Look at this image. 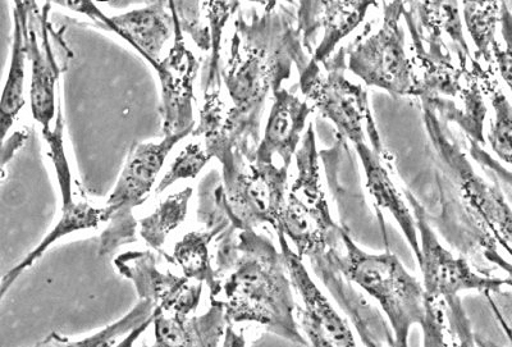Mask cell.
I'll return each mask as SVG.
<instances>
[{
    "label": "cell",
    "mask_w": 512,
    "mask_h": 347,
    "mask_svg": "<svg viewBox=\"0 0 512 347\" xmlns=\"http://www.w3.org/2000/svg\"><path fill=\"white\" fill-rule=\"evenodd\" d=\"M239 231V230H237ZM228 228L217 251V289L210 301L221 305L230 326L255 323L297 345L309 346L296 321L297 305L283 253L255 231Z\"/></svg>",
    "instance_id": "6da1fadb"
},
{
    "label": "cell",
    "mask_w": 512,
    "mask_h": 347,
    "mask_svg": "<svg viewBox=\"0 0 512 347\" xmlns=\"http://www.w3.org/2000/svg\"><path fill=\"white\" fill-rule=\"evenodd\" d=\"M297 178L287 196L277 234L286 236L301 259L308 257L323 280L340 275L333 259L340 253L344 228L331 216L320 182L317 143L309 125L296 153Z\"/></svg>",
    "instance_id": "7a4b0ae2"
},
{
    "label": "cell",
    "mask_w": 512,
    "mask_h": 347,
    "mask_svg": "<svg viewBox=\"0 0 512 347\" xmlns=\"http://www.w3.org/2000/svg\"><path fill=\"white\" fill-rule=\"evenodd\" d=\"M271 16L265 15L251 30L237 31L233 38L232 56L224 72L228 94L239 117L256 122L269 90L280 88L291 63L283 58H306L301 49L299 31L291 29L278 35L271 30Z\"/></svg>",
    "instance_id": "3957f363"
},
{
    "label": "cell",
    "mask_w": 512,
    "mask_h": 347,
    "mask_svg": "<svg viewBox=\"0 0 512 347\" xmlns=\"http://www.w3.org/2000/svg\"><path fill=\"white\" fill-rule=\"evenodd\" d=\"M344 254L338 253L333 267L347 281L367 292L387 315L393 331V347H409L410 331L422 324L427 313L422 283L411 276L395 254H368L342 234Z\"/></svg>",
    "instance_id": "277c9868"
},
{
    "label": "cell",
    "mask_w": 512,
    "mask_h": 347,
    "mask_svg": "<svg viewBox=\"0 0 512 347\" xmlns=\"http://www.w3.org/2000/svg\"><path fill=\"white\" fill-rule=\"evenodd\" d=\"M411 35V62L414 67V97L431 109L440 121L455 122L479 145L484 144L487 107L479 73L482 66H455L451 54H433L425 49L414 29Z\"/></svg>",
    "instance_id": "5b68a950"
},
{
    "label": "cell",
    "mask_w": 512,
    "mask_h": 347,
    "mask_svg": "<svg viewBox=\"0 0 512 347\" xmlns=\"http://www.w3.org/2000/svg\"><path fill=\"white\" fill-rule=\"evenodd\" d=\"M423 118L443 171L454 182L480 232L512 257V210L500 187L488 184L474 171L463 150L448 136L447 123L440 121L436 113L423 107Z\"/></svg>",
    "instance_id": "8992f818"
},
{
    "label": "cell",
    "mask_w": 512,
    "mask_h": 347,
    "mask_svg": "<svg viewBox=\"0 0 512 347\" xmlns=\"http://www.w3.org/2000/svg\"><path fill=\"white\" fill-rule=\"evenodd\" d=\"M345 68V49H340L324 65L310 59L309 65L301 71V93L354 146L367 143L365 132H368L373 149L381 154V139L370 112L367 90L347 80Z\"/></svg>",
    "instance_id": "52a82bcc"
},
{
    "label": "cell",
    "mask_w": 512,
    "mask_h": 347,
    "mask_svg": "<svg viewBox=\"0 0 512 347\" xmlns=\"http://www.w3.org/2000/svg\"><path fill=\"white\" fill-rule=\"evenodd\" d=\"M405 2L383 3L382 26L367 39L356 41L346 52L347 67L368 86L393 97L413 95L414 67L405 49L401 27Z\"/></svg>",
    "instance_id": "ba28073f"
},
{
    "label": "cell",
    "mask_w": 512,
    "mask_h": 347,
    "mask_svg": "<svg viewBox=\"0 0 512 347\" xmlns=\"http://www.w3.org/2000/svg\"><path fill=\"white\" fill-rule=\"evenodd\" d=\"M190 132L169 135L159 143L137 144L132 148L107 202V205L116 208L117 212L109 221L111 225L103 232L99 255L104 257L118 246L135 240L136 222L131 214L132 209L143 204L148 198L169 152Z\"/></svg>",
    "instance_id": "9c48e42d"
},
{
    "label": "cell",
    "mask_w": 512,
    "mask_h": 347,
    "mask_svg": "<svg viewBox=\"0 0 512 347\" xmlns=\"http://www.w3.org/2000/svg\"><path fill=\"white\" fill-rule=\"evenodd\" d=\"M226 194L223 209L228 222L239 231L271 225L277 231L287 202L288 168L255 162L246 170L236 166L224 171Z\"/></svg>",
    "instance_id": "30bf717a"
},
{
    "label": "cell",
    "mask_w": 512,
    "mask_h": 347,
    "mask_svg": "<svg viewBox=\"0 0 512 347\" xmlns=\"http://www.w3.org/2000/svg\"><path fill=\"white\" fill-rule=\"evenodd\" d=\"M406 199L413 209L418 230L422 258L419 260L423 273L425 300L456 298L461 291H493L512 286L510 278L482 276L475 273L464 258H455L434 234L423 205L409 191Z\"/></svg>",
    "instance_id": "8fae6325"
},
{
    "label": "cell",
    "mask_w": 512,
    "mask_h": 347,
    "mask_svg": "<svg viewBox=\"0 0 512 347\" xmlns=\"http://www.w3.org/2000/svg\"><path fill=\"white\" fill-rule=\"evenodd\" d=\"M114 264L123 277L134 283L140 300L153 305L154 312L189 317L198 310L203 283L160 271L149 251H127Z\"/></svg>",
    "instance_id": "7c38bea8"
},
{
    "label": "cell",
    "mask_w": 512,
    "mask_h": 347,
    "mask_svg": "<svg viewBox=\"0 0 512 347\" xmlns=\"http://www.w3.org/2000/svg\"><path fill=\"white\" fill-rule=\"evenodd\" d=\"M277 235L292 287L303 303V307L297 308V313L309 345L312 347H358L347 323L310 277L303 259L290 248L285 235Z\"/></svg>",
    "instance_id": "4fadbf2b"
},
{
    "label": "cell",
    "mask_w": 512,
    "mask_h": 347,
    "mask_svg": "<svg viewBox=\"0 0 512 347\" xmlns=\"http://www.w3.org/2000/svg\"><path fill=\"white\" fill-rule=\"evenodd\" d=\"M169 7L175 24V43L155 68L162 85L163 131L166 136L194 129V84L200 66L199 59L186 47L184 33L171 2Z\"/></svg>",
    "instance_id": "5bb4252c"
},
{
    "label": "cell",
    "mask_w": 512,
    "mask_h": 347,
    "mask_svg": "<svg viewBox=\"0 0 512 347\" xmlns=\"http://www.w3.org/2000/svg\"><path fill=\"white\" fill-rule=\"evenodd\" d=\"M31 4L29 2V16L26 22L27 56L31 61V111L35 120L43 126V130H49L52 129L50 123L57 118L56 93L57 88L61 86L59 79L63 72L62 61H59L54 49L62 43L50 30L49 4L43 9L41 15L38 8H35L32 15Z\"/></svg>",
    "instance_id": "9a60e30c"
},
{
    "label": "cell",
    "mask_w": 512,
    "mask_h": 347,
    "mask_svg": "<svg viewBox=\"0 0 512 347\" xmlns=\"http://www.w3.org/2000/svg\"><path fill=\"white\" fill-rule=\"evenodd\" d=\"M59 6L99 17L107 29L114 31L130 43L132 47L155 68L160 61V53L172 35L173 17L164 11L167 3H155L148 8L137 9L116 17H105L90 2H58Z\"/></svg>",
    "instance_id": "2e32d148"
},
{
    "label": "cell",
    "mask_w": 512,
    "mask_h": 347,
    "mask_svg": "<svg viewBox=\"0 0 512 347\" xmlns=\"http://www.w3.org/2000/svg\"><path fill=\"white\" fill-rule=\"evenodd\" d=\"M376 2H301L299 9V31L305 48L310 52L319 27L324 34L318 48L314 50L312 61L324 65L331 59L337 45L365 20L369 8Z\"/></svg>",
    "instance_id": "e0dca14e"
},
{
    "label": "cell",
    "mask_w": 512,
    "mask_h": 347,
    "mask_svg": "<svg viewBox=\"0 0 512 347\" xmlns=\"http://www.w3.org/2000/svg\"><path fill=\"white\" fill-rule=\"evenodd\" d=\"M273 94L274 102L255 162L276 164L274 159L278 158L281 166L288 168L304 138L306 122L315 109L308 100L286 89L277 88Z\"/></svg>",
    "instance_id": "ac0fdd59"
},
{
    "label": "cell",
    "mask_w": 512,
    "mask_h": 347,
    "mask_svg": "<svg viewBox=\"0 0 512 347\" xmlns=\"http://www.w3.org/2000/svg\"><path fill=\"white\" fill-rule=\"evenodd\" d=\"M406 25L413 27L425 49L436 54L451 53L443 36L455 44L460 65L474 66L475 62L464 36L463 22L457 2H405Z\"/></svg>",
    "instance_id": "d6986e66"
},
{
    "label": "cell",
    "mask_w": 512,
    "mask_h": 347,
    "mask_svg": "<svg viewBox=\"0 0 512 347\" xmlns=\"http://www.w3.org/2000/svg\"><path fill=\"white\" fill-rule=\"evenodd\" d=\"M154 344L150 347H219L228 326L221 305L210 303L204 314L167 315L154 312Z\"/></svg>",
    "instance_id": "ffe728a7"
},
{
    "label": "cell",
    "mask_w": 512,
    "mask_h": 347,
    "mask_svg": "<svg viewBox=\"0 0 512 347\" xmlns=\"http://www.w3.org/2000/svg\"><path fill=\"white\" fill-rule=\"evenodd\" d=\"M116 212L117 209L111 207V205L105 204L104 207H96V205L90 204L88 200L82 198L75 199L73 194L64 196L62 198L61 218H59L57 225L54 226L53 230L44 237V240L31 253L26 255L22 262L6 273V276L3 277L2 285H0V296L4 298V295L7 294V291L11 289L13 283L20 278L22 273L34 266L47 253L50 246L56 244L58 240L75 234V232L98 228L100 223L111 221Z\"/></svg>",
    "instance_id": "44dd1931"
},
{
    "label": "cell",
    "mask_w": 512,
    "mask_h": 347,
    "mask_svg": "<svg viewBox=\"0 0 512 347\" xmlns=\"http://www.w3.org/2000/svg\"><path fill=\"white\" fill-rule=\"evenodd\" d=\"M355 149L361 164H363L369 194L373 196L374 202L379 208L387 209L395 217L419 263L422 258V249H420L415 218L406 207L396 186L393 185L390 175L381 162V154L368 143L356 145Z\"/></svg>",
    "instance_id": "7402d4cb"
},
{
    "label": "cell",
    "mask_w": 512,
    "mask_h": 347,
    "mask_svg": "<svg viewBox=\"0 0 512 347\" xmlns=\"http://www.w3.org/2000/svg\"><path fill=\"white\" fill-rule=\"evenodd\" d=\"M427 313L420 327L423 347H477L472 324L459 296L425 300Z\"/></svg>",
    "instance_id": "603a6c76"
},
{
    "label": "cell",
    "mask_w": 512,
    "mask_h": 347,
    "mask_svg": "<svg viewBox=\"0 0 512 347\" xmlns=\"http://www.w3.org/2000/svg\"><path fill=\"white\" fill-rule=\"evenodd\" d=\"M15 34H13V50L11 67L0 104V129L2 139H6L18 113L25 105V73H26V22L29 16V2L15 3Z\"/></svg>",
    "instance_id": "cb8c5ba5"
},
{
    "label": "cell",
    "mask_w": 512,
    "mask_h": 347,
    "mask_svg": "<svg viewBox=\"0 0 512 347\" xmlns=\"http://www.w3.org/2000/svg\"><path fill=\"white\" fill-rule=\"evenodd\" d=\"M227 227L232 226L226 221L208 226L207 230L191 231L182 237L173 249V262L181 268L184 276L207 285L210 294L217 289L216 269L212 267L210 259V244L218 235H222Z\"/></svg>",
    "instance_id": "d4e9b609"
},
{
    "label": "cell",
    "mask_w": 512,
    "mask_h": 347,
    "mask_svg": "<svg viewBox=\"0 0 512 347\" xmlns=\"http://www.w3.org/2000/svg\"><path fill=\"white\" fill-rule=\"evenodd\" d=\"M191 196V187H186L180 193L167 196L152 214L141 219L139 234L146 245L162 251L168 237L186 221Z\"/></svg>",
    "instance_id": "484cf974"
},
{
    "label": "cell",
    "mask_w": 512,
    "mask_h": 347,
    "mask_svg": "<svg viewBox=\"0 0 512 347\" xmlns=\"http://www.w3.org/2000/svg\"><path fill=\"white\" fill-rule=\"evenodd\" d=\"M479 79L483 91L488 94L493 111H495V118L492 120L488 135L489 144L501 161L512 166V105L500 85L497 84L492 72L482 68Z\"/></svg>",
    "instance_id": "4316f807"
},
{
    "label": "cell",
    "mask_w": 512,
    "mask_h": 347,
    "mask_svg": "<svg viewBox=\"0 0 512 347\" xmlns=\"http://www.w3.org/2000/svg\"><path fill=\"white\" fill-rule=\"evenodd\" d=\"M466 30L487 65L493 63V48L497 43L496 30L500 24L501 2H464Z\"/></svg>",
    "instance_id": "83f0119b"
},
{
    "label": "cell",
    "mask_w": 512,
    "mask_h": 347,
    "mask_svg": "<svg viewBox=\"0 0 512 347\" xmlns=\"http://www.w3.org/2000/svg\"><path fill=\"white\" fill-rule=\"evenodd\" d=\"M154 308L149 301L140 300L134 309L125 317L108 324L103 330L93 333L81 340L68 339L62 347H116L120 342L135 331L137 327L153 317Z\"/></svg>",
    "instance_id": "f1b7e54d"
},
{
    "label": "cell",
    "mask_w": 512,
    "mask_h": 347,
    "mask_svg": "<svg viewBox=\"0 0 512 347\" xmlns=\"http://www.w3.org/2000/svg\"><path fill=\"white\" fill-rule=\"evenodd\" d=\"M212 158V154L205 148L204 143H199V141L195 143L194 141V143L187 145L173 162L171 170L160 181L155 193H163L178 180L195 178Z\"/></svg>",
    "instance_id": "f546056e"
},
{
    "label": "cell",
    "mask_w": 512,
    "mask_h": 347,
    "mask_svg": "<svg viewBox=\"0 0 512 347\" xmlns=\"http://www.w3.org/2000/svg\"><path fill=\"white\" fill-rule=\"evenodd\" d=\"M207 8L210 26H212V44H213V57L210 61L208 88H212L214 81H216L219 62V50H221V41L223 34V27L226 25L228 18L239 7V3L235 2H207L203 3Z\"/></svg>",
    "instance_id": "4dcf8cb0"
},
{
    "label": "cell",
    "mask_w": 512,
    "mask_h": 347,
    "mask_svg": "<svg viewBox=\"0 0 512 347\" xmlns=\"http://www.w3.org/2000/svg\"><path fill=\"white\" fill-rule=\"evenodd\" d=\"M500 24L505 47L497 41L493 48V62L496 63L502 80L509 86L512 93V13L505 2H501Z\"/></svg>",
    "instance_id": "1f68e13d"
},
{
    "label": "cell",
    "mask_w": 512,
    "mask_h": 347,
    "mask_svg": "<svg viewBox=\"0 0 512 347\" xmlns=\"http://www.w3.org/2000/svg\"><path fill=\"white\" fill-rule=\"evenodd\" d=\"M469 153L470 157L479 164L480 167L484 168L489 172H492L497 178H500L502 182L509 185L512 189V172L507 170L502 164L496 161L491 154L486 152L482 148V145L475 143V141L469 140Z\"/></svg>",
    "instance_id": "d6a6232c"
},
{
    "label": "cell",
    "mask_w": 512,
    "mask_h": 347,
    "mask_svg": "<svg viewBox=\"0 0 512 347\" xmlns=\"http://www.w3.org/2000/svg\"><path fill=\"white\" fill-rule=\"evenodd\" d=\"M360 300L354 298L344 304L346 312L351 315L352 321L356 324V328L360 333L361 339H363L365 346L367 347H383L379 342L374 339L372 333H370V327L368 326L367 319L364 318L363 313H360Z\"/></svg>",
    "instance_id": "836d02e7"
},
{
    "label": "cell",
    "mask_w": 512,
    "mask_h": 347,
    "mask_svg": "<svg viewBox=\"0 0 512 347\" xmlns=\"http://www.w3.org/2000/svg\"><path fill=\"white\" fill-rule=\"evenodd\" d=\"M483 257L486 258L489 263L495 264V266L501 268L502 271H505L512 281V264L507 262V260L498 253L497 248L484 250Z\"/></svg>",
    "instance_id": "e575fe53"
},
{
    "label": "cell",
    "mask_w": 512,
    "mask_h": 347,
    "mask_svg": "<svg viewBox=\"0 0 512 347\" xmlns=\"http://www.w3.org/2000/svg\"><path fill=\"white\" fill-rule=\"evenodd\" d=\"M153 321L154 314L153 317L149 319V321H146L144 324H141L140 327H137L135 331H132L130 335H127L125 339H123L116 347H134L136 341L139 340L141 336H143V333H145L150 326H152Z\"/></svg>",
    "instance_id": "d590c367"
},
{
    "label": "cell",
    "mask_w": 512,
    "mask_h": 347,
    "mask_svg": "<svg viewBox=\"0 0 512 347\" xmlns=\"http://www.w3.org/2000/svg\"><path fill=\"white\" fill-rule=\"evenodd\" d=\"M222 347H246L245 336L237 332L233 326H228Z\"/></svg>",
    "instance_id": "8d00e7d4"
},
{
    "label": "cell",
    "mask_w": 512,
    "mask_h": 347,
    "mask_svg": "<svg viewBox=\"0 0 512 347\" xmlns=\"http://www.w3.org/2000/svg\"><path fill=\"white\" fill-rule=\"evenodd\" d=\"M67 340V337L58 335V333L53 332L34 347H62L64 344H66Z\"/></svg>",
    "instance_id": "74e56055"
},
{
    "label": "cell",
    "mask_w": 512,
    "mask_h": 347,
    "mask_svg": "<svg viewBox=\"0 0 512 347\" xmlns=\"http://www.w3.org/2000/svg\"><path fill=\"white\" fill-rule=\"evenodd\" d=\"M475 344H477V347H501L495 344V342L483 339L480 336H475Z\"/></svg>",
    "instance_id": "f35d334b"
},
{
    "label": "cell",
    "mask_w": 512,
    "mask_h": 347,
    "mask_svg": "<svg viewBox=\"0 0 512 347\" xmlns=\"http://www.w3.org/2000/svg\"><path fill=\"white\" fill-rule=\"evenodd\" d=\"M144 347H150V346H144Z\"/></svg>",
    "instance_id": "ab89813d"
}]
</instances>
